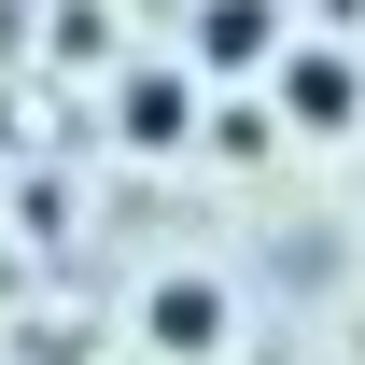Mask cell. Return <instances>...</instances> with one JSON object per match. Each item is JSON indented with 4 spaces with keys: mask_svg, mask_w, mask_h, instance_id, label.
<instances>
[{
    "mask_svg": "<svg viewBox=\"0 0 365 365\" xmlns=\"http://www.w3.org/2000/svg\"><path fill=\"white\" fill-rule=\"evenodd\" d=\"M281 113H295L309 140H337V127L365 113V71H351L337 43H281Z\"/></svg>",
    "mask_w": 365,
    "mask_h": 365,
    "instance_id": "obj_1",
    "label": "cell"
},
{
    "mask_svg": "<svg viewBox=\"0 0 365 365\" xmlns=\"http://www.w3.org/2000/svg\"><path fill=\"white\" fill-rule=\"evenodd\" d=\"M140 337H155L169 365H211V351H225V281H155Z\"/></svg>",
    "mask_w": 365,
    "mask_h": 365,
    "instance_id": "obj_2",
    "label": "cell"
},
{
    "mask_svg": "<svg viewBox=\"0 0 365 365\" xmlns=\"http://www.w3.org/2000/svg\"><path fill=\"white\" fill-rule=\"evenodd\" d=\"M197 56H211V71H253V56H281V14L267 0H211V14H197Z\"/></svg>",
    "mask_w": 365,
    "mask_h": 365,
    "instance_id": "obj_3",
    "label": "cell"
},
{
    "mask_svg": "<svg viewBox=\"0 0 365 365\" xmlns=\"http://www.w3.org/2000/svg\"><path fill=\"white\" fill-rule=\"evenodd\" d=\"M197 127V85L182 71H127V140H182Z\"/></svg>",
    "mask_w": 365,
    "mask_h": 365,
    "instance_id": "obj_4",
    "label": "cell"
}]
</instances>
